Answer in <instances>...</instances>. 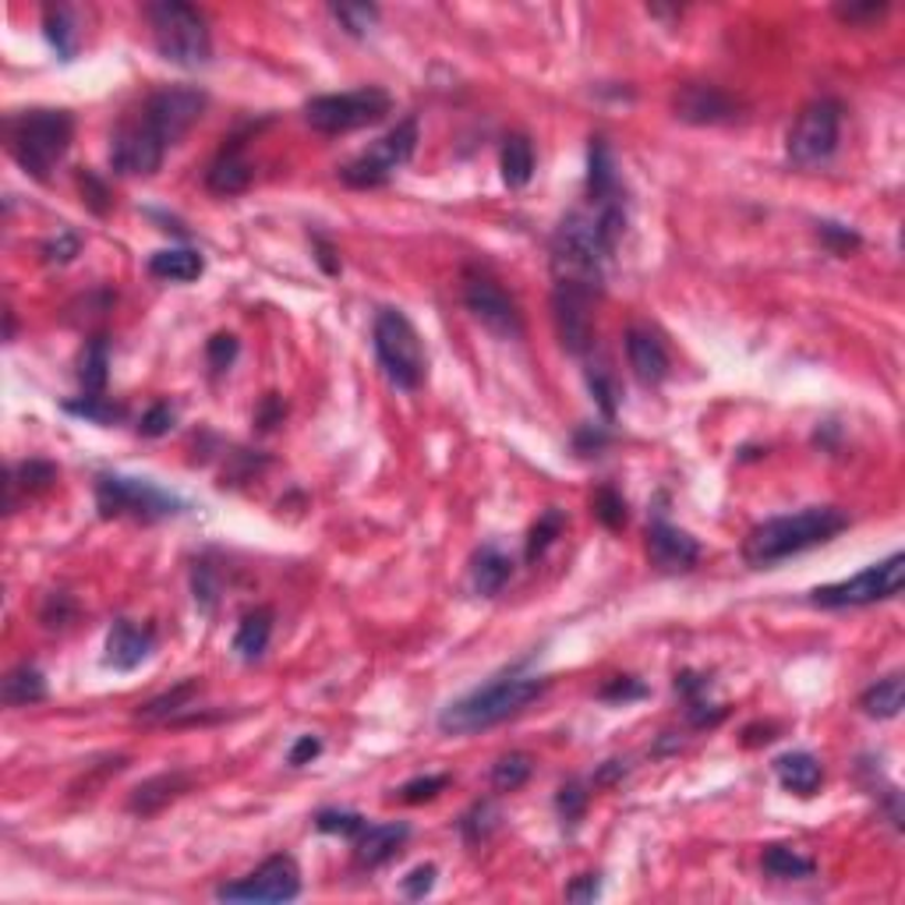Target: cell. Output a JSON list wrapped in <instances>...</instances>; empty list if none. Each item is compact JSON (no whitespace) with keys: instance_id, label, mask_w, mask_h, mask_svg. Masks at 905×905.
<instances>
[{"instance_id":"obj_1","label":"cell","mask_w":905,"mask_h":905,"mask_svg":"<svg viewBox=\"0 0 905 905\" xmlns=\"http://www.w3.org/2000/svg\"><path fill=\"white\" fill-rule=\"evenodd\" d=\"M845 527H849V516L839 506H810L789 516H771V521L757 524L747 534L743 559L757 569H764L831 542Z\"/></svg>"},{"instance_id":"obj_2","label":"cell","mask_w":905,"mask_h":905,"mask_svg":"<svg viewBox=\"0 0 905 905\" xmlns=\"http://www.w3.org/2000/svg\"><path fill=\"white\" fill-rule=\"evenodd\" d=\"M548 690L545 676H503L492 679L485 687L471 690L467 697L453 700L450 708H442L439 729L446 736H474L492 726H503L521 711H527L534 700Z\"/></svg>"},{"instance_id":"obj_3","label":"cell","mask_w":905,"mask_h":905,"mask_svg":"<svg viewBox=\"0 0 905 905\" xmlns=\"http://www.w3.org/2000/svg\"><path fill=\"white\" fill-rule=\"evenodd\" d=\"M75 138V117L68 110H29L8 121V153L35 181H50Z\"/></svg>"},{"instance_id":"obj_4","label":"cell","mask_w":905,"mask_h":905,"mask_svg":"<svg viewBox=\"0 0 905 905\" xmlns=\"http://www.w3.org/2000/svg\"><path fill=\"white\" fill-rule=\"evenodd\" d=\"M616 248L605 241L595 213H569L556 237H552V269L556 284H574L587 290H601V269L605 258Z\"/></svg>"},{"instance_id":"obj_5","label":"cell","mask_w":905,"mask_h":905,"mask_svg":"<svg viewBox=\"0 0 905 905\" xmlns=\"http://www.w3.org/2000/svg\"><path fill=\"white\" fill-rule=\"evenodd\" d=\"M153 29V43L163 61L177 68H206L213 58V35L206 25V14L184 0H160L145 8Z\"/></svg>"},{"instance_id":"obj_6","label":"cell","mask_w":905,"mask_h":905,"mask_svg":"<svg viewBox=\"0 0 905 905\" xmlns=\"http://www.w3.org/2000/svg\"><path fill=\"white\" fill-rule=\"evenodd\" d=\"M372 343L385 379L397 390L414 393L424 376H429V354H424L421 332L414 329V322L400 308H382L372 326Z\"/></svg>"},{"instance_id":"obj_7","label":"cell","mask_w":905,"mask_h":905,"mask_svg":"<svg viewBox=\"0 0 905 905\" xmlns=\"http://www.w3.org/2000/svg\"><path fill=\"white\" fill-rule=\"evenodd\" d=\"M96 506L106 516H132L142 524H156L166 516H177L188 510L181 495L160 489L150 477H127V474H100L96 477Z\"/></svg>"},{"instance_id":"obj_8","label":"cell","mask_w":905,"mask_h":905,"mask_svg":"<svg viewBox=\"0 0 905 905\" xmlns=\"http://www.w3.org/2000/svg\"><path fill=\"white\" fill-rule=\"evenodd\" d=\"M393 114V96L379 85L350 89V92H329L305 103V121L319 135H347L361 132L368 124H379Z\"/></svg>"},{"instance_id":"obj_9","label":"cell","mask_w":905,"mask_h":905,"mask_svg":"<svg viewBox=\"0 0 905 905\" xmlns=\"http://www.w3.org/2000/svg\"><path fill=\"white\" fill-rule=\"evenodd\" d=\"M418 150V121L408 117L400 121L397 127H390L379 142H372L361 156H354L350 163L340 166V181L347 188H358V192H368V188H382L385 181H390L400 166H408L411 156Z\"/></svg>"},{"instance_id":"obj_10","label":"cell","mask_w":905,"mask_h":905,"mask_svg":"<svg viewBox=\"0 0 905 905\" xmlns=\"http://www.w3.org/2000/svg\"><path fill=\"white\" fill-rule=\"evenodd\" d=\"M902 584H905V556L902 552H892L888 559L860 569L856 577L817 587L814 595H810V601L821 608H863V605L898 598Z\"/></svg>"},{"instance_id":"obj_11","label":"cell","mask_w":905,"mask_h":905,"mask_svg":"<svg viewBox=\"0 0 905 905\" xmlns=\"http://www.w3.org/2000/svg\"><path fill=\"white\" fill-rule=\"evenodd\" d=\"M839 135H842V103L831 96L806 103L789 132V160L803 166V171L821 166L835 156Z\"/></svg>"},{"instance_id":"obj_12","label":"cell","mask_w":905,"mask_h":905,"mask_svg":"<svg viewBox=\"0 0 905 905\" xmlns=\"http://www.w3.org/2000/svg\"><path fill=\"white\" fill-rule=\"evenodd\" d=\"M206 103H209L206 92L195 85H166L150 96V103H145V110H142L145 114L142 121L150 124L153 135L171 150V145H177L202 121Z\"/></svg>"},{"instance_id":"obj_13","label":"cell","mask_w":905,"mask_h":905,"mask_svg":"<svg viewBox=\"0 0 905 905\" xmlns=\"http://www.w3.org/2000/svg\"><path fill=\"white\" fill-rule=\"evenodd\" d=\"M301 895V871L290 856H269L263 866L234 884H219L216 898L219 902H255V905H276V902H294Z\"/></svg>"},{"instance_id":"obj_14","label":"cell","mask_w":905,"mask_h":905,"mask_svg":"<svg viewBox=\"0 0 905 905\" xmlns=\"http://www.w3.org/2000/svg\"><path fill=\"white\" fill-rule=\"evenodd\" d=\"M464 305L489 332H495V337H503V340L524 337L521 308H516V301L492 280V276L474 272V269L464 272Z\"/></svg>"},{"instance_id":"obj_15","label":"cell","mask_w":905,"mask_h":905,"mask_svg":"<svg viewBox=\"0 0 905 905\" xmlns=\"http://www.w3.org/2000/svg\"><path fill=\"white\" fill-rule=\"evenodd\" d=\"M595 290L574 287V284H556L552 290V322H556V337L566 354L584 358L595 350Z\"/></svg>"},{"instance_id":"obj_16","label":"cell","mask_w":905,"mask_h":905,"mask_svg":"<svg viewBox=\"0 0 905 905\" xmlns=\"http://www.w3.org/2000/svg\"><path fill=\"white\" fill-rule=\"evenodd\" d=\"M166 145L153 135V127L138 121L121 124L110 138V166L124 177H150L160 171Z\"/></svg>"},{"instance_id":"obj_17","label":"cell","mask_w":905,"mask_h":905,"mask_svg":"<svg viewBox=\"0 0 905 905\" xmlns=\"http://www.w3.org/2000/svg\"><path fill=\"white\" fill-rule=\"evenodd\" d=\"M672 110L679 121L708 127V124H729L740 117V100L711 82H687L672 92Z\"/></svg>"},{"instance_id":"obj_18","label":"cell","mask_w":905,"mask_h":905,"mask_svg":"<svg viewBox=\"0 0 905 905\" xmlns=\"http://www.w3.org/2000/svg\"><path fill=\"white\" fill-rule=\"evenodd\" d=\"M648 556L661 574H682V569H690L700 559V545L682 527L669 521H655L648 527Z\"/></svg>"},{"instance_id":"obj_19","label":"cell","mask_w":905,"mask_h":905,"mask_svg":"<svg viewBox=\"0 0 905 905\" xmlns=\"http://www.w3.org/2000/svg\"><path fill=\"white\" fill-rule=\"evenodd\" d=\"M251 184V163L245 156V138L241 135H230L224 142V150H219L209 163L206 171V188L219 198H234L248 192Z\"/></svg>"},{"instance_id":"obj_20","label":"cell","mask_w":905,"mask_h":905,"mask_svg":"<svg viewBox=\"0 0 905 905\" xmlns=\"http://www.w3.org/2000/svg\"><path fill=\"white\" fill-rule=\"evenodd\" d=\"M156 648V630L132 619H117L106 634V665H114L117 672H132L153 655Z\"/></svg>"},{"instance_id":"obj_21","label":"cell","mask_w":905,"mask_h":905,"mask_svg":"<svg viewBox=\"0 0 905 905\" xmlns=\"http://www.w3.org/2000/svg\"><path fill=\"white\" fill-rule=\"evenodd\" d=\"M626 358L640 385H658L669 376V350H665L661 337L648 326H630L626 329Z\"/></svg>"},{"instance_id":"obj_22","label":"cell","mask_w":905,"mask_h":905,"mask_svg":"<svg viewBox=\"0 0 905 905\" xmlns=\"http://www.w3.org/2000/svg\"><path fill=\"white\" fill-rule=\"evenodd\" d=\"M408 839H411V827L403 821L364 824L361 835L354 839V860H358V866H364V871H376V866L397 860Z\"/></svg>"},{"instance_id":"obj_23","label":"cell","mask_w":905,"mask_h":905,"mask_svg":"<svg viewBox=\"0 0 905 905\" xmlns=\"http://www.w3.org/2000/svg\"><path fill=\"white\" fill-rule=\"evenodd\" d=\"M587 192H590V202H595V209H601V206H626V202H623V188H619V174H616V156H613V150H608L605 138L590 142V153H587Z\"/></svg>"},{"instance_id":"obj_24","label":"cell","mask_w":905,"mask_h":905,"mask_svg":"<svg viewBox=\"0 0 905 905\" xmlns=\"http://www.w3.org/2000/svg\"><path fill=\"white\" fill-rule=\"evenodd\" d=\"M192 789V774L184 771H163L156 779H145L132 796H127V810L138 817H153L160 814L163 806H171L174 800H181L184 792Z\"/></svg>"},{"instance_id":"obj_25","label":"cell","mask_w":905,"mask_h":905,"mask_svg":"<svg viewBox=\"0 0 905 905\" xmlns=\"http://www.w3.org/2000/svg\"><path fill=\"white\" fill-rule=\"evenodd\" d=\"M774 774H779V785L785 792H796V796H814L824 782V768L814 753L806 750H792V753H782L779 761H774Z\"/></svg>"},{"instance_id":"obj_26","label":"cell","mask_w":905,"mask_h":905,"mask_svg":"<svg viewBox=\"0 0 905 905\" xmlns=\"http://www.w3.org/2000/svg\"><path fill=\"white\" fill-rule=\"evenodd\" d=\"M510 577H513V559L506 556L503 548H495V545L477 548V556L471 563V580H474L477 595H485V598L498 595Z\"/></svg>"},{"instance_id":"obj_27","label":"cell","mask_w":905,"mask_h":905,"mask_svg":"<svg viewBox=\"0 0 905 905\" xmlns=\"http://www.w3.org/2000/svg\"><path fill=\"white\" fill-rule=\"evenodd\" d=\"M150 272L156 280H171V284H192L206 272V263L195 248H163L150 258Z\"/></svg>"},{"instance_id":"obj_28","label":"cell","mask_w":905,"mask_h":905,"mask_svg":"<svg viewBox=\"0 0 905 905\" xmlns=\"http://www.w3.org/2000/svg\"><path fill=\"white\" fill-rule=\"evenodd\" d=\"M198 693H202V682L198 679H184V682H177L174 690L145 700V705L135 711V718H138V722H171V718H177L181 711H188L195 705Z\"/></svg>"},{"instance_id":"obj_29","label":"cell","mask_w":905,"mask_h":905,"mask_svg":"<svg viewBox=\"0 0 905 905\" xmlns=\"http://www.w3.org/2000/svg\"><path fill=\"white\" fill-rule=\"evenodd\" d=\"M0 697H4L8 708L40 705V700H47V679L35 665H18V669H11L4 682H0Z\"/></svg>"},{"instance_id":"obj_30","label":"cell","mask_w":905,"mask_h":905,"mask_svg":"<svg viewBox=\"0 0 905 905\" xmlns=\"http://www.w3.org/2000/svg\"><path fill=\"white\" fill-rule=\"evenodd\" d=\"M860 708H863V714H871V718H898L902 708H905V679L898 672L877 679L874 687L863 690Z\"/></svg>"},{"instance_id":"obj_31","label":"cell","mask_w":905,"mask_h":905,"mask_svg":"<svg viewBox=\"0 0 905 905\" xmlns=\"http://www.w3.org/2000/svg\"><path fill=\"white\" fill-rule=\"evenodd\" d=\"M761 871L774 881H806V877H814L817 863L789 845H768L761 856Z\"/></svg>"},{"instance_id":"obj_32","label":"cell","mask_w":905,"mask_h":905,"mask_svg":"<svg viewBox=\"0 0 905 905\" xmlns=\"http://www.w3.org/2000/svg\"><path fill=\"white\" fill-rule=\"evenodd\" d=\"M269 637H272V613H269V608H255V613H248L241 619V626H237L234 651L241 655L245 661H255V658L266 655Z\"/></svg>"},{"instance_id":"obj_33","label":"cell","mask_w":905,"mask_h":905,"mask_svg":"<svg viewBox=\"0 0 905 905\" xmlns=\"http://www.w3.org/2000/svg\"><path fill=\"white\" fill-rule=\"evenodd\" d=\"M498 171L510 188H524L534 177V145L527 135H510L503 142V153H498Z\"/></svg>"},{"instance_id":"obj_34","label":"cell","mask_w":905,"mask_h":905,"mask_svg":"<svg viewBox=\"0 0 905 905\" xmlns=\"http://www.w3.org/2000/svg\"><path fill=\"white\" fill-rule=\"evenodd\" d=\"M53 482H58V467L47 464V460H25V464L11 467V474H8V510L18 506V495H22V492H29V495L47 492Z\"/></svg>"},{"instance_id":"obj_35","label":"cell","mask_w":905,"mask_h":905,"mask_svg":"<svg viewBox=\"0 0 905 905\" xmlns=\"http://www.w3.org/2000/svg\"><path fill=\"white\" fill-rule=\"evenodd\" d=\"M534 774V757L524 753V750H513V753H503L498 761L492 764V789L495 792H516L521 785H527V779Z\"/></svg>"},{"instance_id":"obj_36","label":"cell","mask_w":905,"mask_h":905,"mask_svg":"<svg viewBox=\"0 0 905 905\" xmlns=\"http://www.w3.org/2000/svg\"><path fill=\"white\" fill-rule=\"evenodd\" d=\"M106 368H110V343L106 337H92L82 350V368H79V379L85 385V393H103L106 390Z\"/></svg>"},{"instance_id":"obj_37","label":"cell","mask_w":905,"mask_h":905,"mask_svg":"<svg viewBox=\"0 0 905 905\" xmlns=\"http://www.w3.org/2000/svg\"><path fill=\"white\" fill-rule=\"evenodd\" d=\"M498 821H503V810L492 800H477L467 814L460 817V835H464L467 845H482L498 831Z\"/></svg>"},{"instance_id":"obj_38","label":"cell","mask_w":905,"mask_h":905,"mask_svg":"<svg viewBox=\"0 0 905 905\" xmlns=\"http://www.w3.org/2000/svg\"><path fill=\"white\" fill-rule=\"evenodd\" d=\"M566 531V513L563 510H556V506H548L542 516H538V524L531 527V534H527V563H534V559H542L545 552H548V545L559 538V534Z\"/></svg>"},{"instance_id":"obj_39","label":"cell","mask_w":905,"mask_h":905,"mask_svg":"<svg viewBox=\"0 0 905 905\" xmlns=\"http://www.w3.org/2000/svg\"><path fill=\"white\" fill-rule=\"evenodd\" d=\"M64 411L68 414H79V418H85V421H92V424H117L121 418H124V408L121 403H114V400H106L103 393H85V397H79V400H68L64 403Z\"/></svg>"},{"instance_id":"obj_40","label":"cell","mask_w":905,"mask_h":905,"mask_svg":"<svg viewBox=\"0 0 905 905\" xmlns=\"http://www.w3.org/2000/svg\"><path fill=\"white\" fill-rule=\"evenodd\" d=\"M43 25H47V40L53 43V50H58L64 61L75 58L79 40H75V29H71V11L68 8H47Z\"/></svg>"},{"instance_id":"obj_41","label":"cell","mask_w":905,"mask_h":905,"mask_svg":"<svg viewBox=\"0 0 905 905\" xmlns=\"http://www.w3.org/2000/svg\"><path fill=\"white\" fill-rule=\"evenodd\" d=\"M587 382H590V393H595L601 414L613 418L616 408H619V382H616L613 372H608V364H590L587 368Z\"/></svg>"},{"instance_id":"obj_42","label":"cell","mask_w":905,"mask_h":905,"mask_svg":"<svg viewBox=\"0 0 905 905\" xmlns=\"http://www.w3.org/2000/svg\"><path fill=\"white\" fill-rule=\"evenodd\" d=\"M368 821L361 814H354V810H319L316 814V827L326 831V835H340V839H350L354 842L361 835V827Z\"/></svg>"},{"instance_id":"obj_43","label":"cell","mask_w":905,"mask_h":905,"mask_svg":"<svg viewBox=\"0 0 905 905\" xmlns=\"http://www.w3.org/2000/svg\"><path fill=\"white\" fill-rule=\"evenodd\" d=\"M329 14L350 32V35H364L379 22V8L376 4H332Z\"/></svg>"},{"instance_id":"obj_44","label":"cell","mask_w":905,"mask_h":905,"mask_svg":"<svg viewBox=\"0 0 905 905\" xmlns=\"http://www.w3.org/2000/svg\"><path fill=\"white\" fill-rule=\"evenodd\" d=\"M450 785V774H421V779H411V782H403L400 789H397V796L403 800V803H411V806H418V803H429V800H435L442 789Z\"/></svg>"},{"instance_id":"obj_45","label":"cell","mask_w":905,"mask_h":905,"mask_svg":"<svg viewBox=\"0 0 905 905\" xmlns=\"http://www.w3.org/2000/svg\"><path fill=\"white\" fill-rule=\"evenodd\" d=\"M590 510H595V516L608 531H619L626 524V498L616 489H608V485L595 492V503H590Z\"/></svg>"},{"instance_id":"obj_46","label":"cell","mask_w":905,"mask_h":905,"mask_svg":"<svg viewBox=\"0 0 905 905\" xmlns=\"http://www.w3.org/2000/svg\"><path fill=\"white\" fill-rule=\"evenodd\" d=\"M587 800H590V792L574 779V782H566L559 789V796H556V810L563 814L566 824H577L584 817V810H587Z\"/></svg>"},{"instance_id":"obj_47","label":"cell","mask_w":905,"mask_h":905,"mask_svg":"<svg viewBox=\"0 0 905 905\" xmlns=\"http://www.w3.org/2000/svg\"><path fill=\"white\" fill-rule=\"evenodd\" d=\"M40 251H43V263H50V266H64V263H71V258H75V255L82 251V237H79V234H71V230H61L58 237H50V241H47Z\"/></svg>"},{"instance_id":"obj_48","label":"cell","mask_w":905,"mask_h":905,"mask_svg":"<svg viewBox=\"0 0 905 905\" xmlns=\"http://www.w3.org/2000/svg\"><path fill=\"white\" fill-rule=\"evenodd\" d=\"M174 421H177V411L171 408V403H153V408L142 414L138 432L145 439H160V435H166V432L174 429Z\"/></svg>"},{"instance_id":"obj_49","label":"cell","mask_w":905,"mask_h":905,"mask_svg":"<svg viewBox=\"0 0 905 905\" xmlns=\"http://www.w3.org/2000/svg\"><path fill=\"white\" fill-rule=\"evenodd\" d=\"M817 237L821 241L835 251V255H849V251H856L860 248V234L856 230H849L842 224H831V219H824V224H817Z\"/></svg>"},{"instance_id":"obj_50","label":"cell","mask_w":905,"mask_h":905,"mask_svg":"<svg viewBox=\"0 0 905 905\" xmlns=\"http://www.w3.org/2000/svg\"><path fill=\"white\" fill-rule=\"evenodd\" d=\"M884 14H888V4H884V0H881V4H877V0H866V4H839L835 8V18L845 25H871Z\"/></svg>"},{"instance_id":"obj_51","label":"cell","mask_w":905,"mask_h":905,"mask_svg":"<svg viewBox=\"0 0 905 905\" xmlns=\"http://www.w3.org/2000/svg\"><path fill=\"white\" fill-rule=\"evenodd\" d=\"M206 358H209L213 372H224V368H230L234 358H237V337H230V332H216V337L206 343Z\"/></svg>"},{"instance_id":"obj_52","label":"cell","mask_w":905,"mask_h":905,"mask_svg":"<svg viewBox=\"0 0 905 905\" xmlns=\"http://www.w3.org/2000/svg\"><path fill=\"white\" fill-rule=\"evenodd\" d=\"M75 601H71L68 595H50L47 598V605H43V613H40V619H43V626L47 630H58V626H68L71 619H75Z\"/></svg>"},{"instance_id":"obj_53","label":"cell","mask_w":905,"mask_h":905,"mask_svg":"<svg viewBox=\"0 0 905 905\" xmlns=\"http://www.w3.org/2000/svg\"><path fill=\"white\" fill-rule=\"evenodd\" d=\"M216 595H219V580L213 574V566L209 563H198L195 566V601L206 608V613H213Z\"/></svg>"},{"instance_id":"obj_54","label":"cell","mask_w":905,"mask_h":905,"mask_svg":"<svg viewBox=\"0 0 905 905\" xmlns=\"http://www.w3.org/2000/svg\"><path fill=\"white\" fill-rule=\"evenodd\" d=\"M435 874H439V871H435L432 863L414 866V871H411L408 877H403V884H400L403 895H408V898H424V895H429V892L435 888Z\"/></svg>"},{"instance_id":"obj_55","label":"cell","mask_w":905,"mask_h":905,"mask_svg":"<svg viewBox=\"0 0 905 905\" xmlns=\"http://www.w3.org/2000/svg\"><path fill=\"white\" fill-rule=\"evenodd\" d=\"M729 714V708H722V705H708L705 697H697V700H690V708H687V718H690V726H697V729H711V726H718L722 722V718Z\"/></svg>"},{"instance_id":"obj_56","label":"cell","mask_w":905,"mask_h":905,"mask_svg":"<svg viewBox=\"0 0 905 905\" xmlns=\"http://www.w3.org/2000/svg\"><path fill=\"white\" fill-rule=\"evenodd\" d=\"M79 184H82V202L85 206L92 209V213H106V206H110V192H106V184L96 177V174H82L79 177Z\"/></svg>"},{"instance_id":"obj_57","label":"cell","mask_w":905,"mask_h":905,"mask_svg":"<svg viewBox=\"0 0 905 905\" xmlns=\"http://www.w3.org/2000/svg\"><path fill=\"white\" fill-rule=\"evenodd\" d=\"M648 693V687H644V682H637L634 676H616L613 682H608V687L601 690V700H637V697H644Z\"/></svg>"},{"instance_id":"obj_58","label":"cell","mask_w":905,"mask_h":905,"mask_svg":"<svg viewBox=\"0 0 905 905\" xmlns=\"http://www.w3.org/2000/svg\"><path fill=\"white\" fill-rule=\"evenodd\" d=\"M319 753H322V740H319V736H298V743H294L290 753H287V764L290 768H305V764L316 761Z\"/></svg>"},{"instance_id":"obj_59","label":"cell","mask_w":905,"mask_h":905,"mask_svg":"<svg viewBox=\"0 0 905 905\" xmlns=\"http://www.w3.org/2000/svg\"><path fill=\"white\" fill-rule=\"evenodd\" d=\"M601 895V877L598 874H580L574 884L566 888V898L569 902H590Z\"/></svg>"},{"instance_id":"obj_60","label":"cell","mask_w":905,"mask_h":905,"mask_svg":"<svg viewBox=\"0 0 905 905\" xmlns=\"http://www.w3.org/2000/svg\"><path fill=\"white\" fill-rule=\"evenodd\" d=\"M284 400L276 397V393H269L266 400H263V408H258V414H255V421H258V429H272V424H280L284 421Z\"/></svg>"},{"instance_id":"obj_61","label":"cell","mask_w":905,"mask_h":905,"mask_svg":"<svg viewBox=\"0 0 905 905\" xmlns=\"http://www.w3.org/2000/svg\"><path fill=\"white\" fill-rule=\"evenodd\" d=\"M676 690L687 697V700H697V697H705L708 693V679L705 676H697V672H679L676 676Z\"/></svg>"},{"instance_id":"obj_62","label":"cell","mask_w":905,"mask_h":905,"mask_svg":"<svg viewBox=\"0 0 905 905\" xmlns=\"http://www.w3.org/2000/svg\"><path fill=\"white\" fill-rule=\"evenodd\" d=\"M779 740V726H747L743 729V747H761V743H771Z\"/></svg>"},{"instance_id":"obj_63","label":"cell","mask_w":905,"mask_h":905,"mask_svg":"<svg viewBox=\"0 0 905 905\" xmlns=\"http://www.w3.org/2000/svg\"><path fill=\"white\" fill-rule=\"evenodd\" d=\"M608 442V435L605 432H598V429H580L577 432V450L580 453H598L601 446Z\"/></svg>"},{"instance_id":"obj_64","label":"cell","mask_w":905,"mask_h":905,"mask_svg":"<svg viewBox=\"0 0 905 905\" xmlns=\"http://www.w3.org/2000/svg\"><path fill=\"white\" fill-rule=\"evenodd\" d=\"M316 248H319V263H322V269H326V272H340V263L332 258V255H337V251H332V245L322 241V237H316Z\"/></svg>"}]
</instances>
